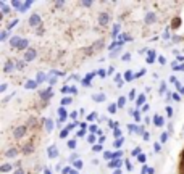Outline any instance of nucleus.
Returning <instances> with one entry per match:
<instances>
[{
    "mask_svg": "<svg viewBox=\"0 0 184 174\" xmlns=\"http://www.w3.org/2000/svg\"><path fill=\"white\" fill-rule=\"evenodd\" d=\"M31 128H29V122H27L26 126H18V128H15L13 129V139L15 140H21L23 137L27 134V130H29Z\"/></svg>",
    "mask_w": 184,
    "mask_h": 174,
    "instance_id": "f257e3e1",
    "label": "nucleus"
},
{
    "mask_svg": "<svg viewBox=\"0 0 184 174\" xmlns=\"http://www.w3.org/2000/svg\"><path fill=\"white\" fill-rule=\"evenodd\" d=\"M36 55H37L36 49H27L26 53H24V60H26V61H33L34 58H36Z\"/></svg>",
    "mask_w": 184,
    "mask_h": 174,
    "instance_id": "f03ea898",
    "label": "nucleus"
},
{
    "mask_svg": "<svg viewBox=\"0 0 184 174\" xmlns=\"http://www.w3.org/2000/svg\"><path fill=\"white\" fill-rule=\"evenodd\" d=\"M99 23H100L102 26H107L110 23V15L107 13V11H103V13H100V16H99Z\"/></svg>",
    "mask_w": 184,
    "mask_h": 174,
    "instance_id": "7ed1b4c3",
    "label": "nucleus"
},
{
    "mask_svg": "<svg viewBox=\"0 0 184 174\" xmlns=\"http://www.w3.org/2000/svg\"><path fill=\"white\" fill-rule=\"evenodd\" d=\"M52 97H53V90L52 89H47V90H44V92H41V100L42 102H47Z\"/></svg>",
    "mask_w": 184,
    "mask_h": 174,
    "instance_id": "20e7f679",
    "label": "nucleus"
},
{
    "mask_svg": "<svg viewBox=\"0 0 184 174\" xmlns=\"http://www.w3.org/2000/svg\"><path fill=\"white\" fill-rule=\"evenodd\" d=\"M179 174H184V148L181 152V155H179Z\"/></svg>",
    "mask_w": 184,
    "mask_h": 174,
    "instance_id": "39448f33",
    "label": "nucleus"
},
{
    "mask_svg": "<svg viewBox=\"0 0 184 174\" xmlns=\"http://www.w3.org/2000/svg\"><path fill=\"white\" fill-rule=\"evenodd\" d=\"M29 24H31V26L41 24V18H39V15H33V16L29 18Z\"/></svg>",
    "mask_w": 184,
    "mask_h": 174,
    "instance_id": "423d86ee",
    "label": "nucleus"
},
{
    "mask_svg": "<svg viewBox=\"0 0 184 174\" xmlns=\"http://www.w3.org/2000/svg\"><path fill=\"white\" fill-rule=\"evenodd\" d=\"M155 19H157L155 13H154V11H149V13H147V16H145V23H147V24H152Z\"/></svg>",
    "mask_w": 184,
    "mask_h": 174,
    "instance_id": "0eeeda50",
    "label": "nucleus"
},
{
    "mask_svg": "<svg viewBox=\"0 0 184 174\" xmlns=\"http://www.w3.org/2000/svg\"><path fill=\"white\" fill-rule=\"evenodd\" d=\"M18 155V148H8V150H7V153H5V156L7 158H15V156H16Z\"/></svg>",
    "mask_w": 184,
    "mask_h": 174,
    "instance_id": "6e6552de",
    "label": "nucleus"
},
{
    "mask_svg": "<svg viewBox=\"0 0 184 174\" xmlns=\"http://www.w3.org/2000/svg\"><path fill=\"white\" fill-rule=\"evenodd\" d=\"M44 124H45V130H47V132L53 130V121H52V119H44Z\"/></svg>",
    "mask_w": 184,
    "mask_h": 174,
    "instance_id": "1a4fd4ad",
    "label": "nucleus"
},
{
    "mask_svg": "<svg viewBox=\"0 0 184 174\" xmlns=\"http://www.w3.org/2000/svg\"><path fill=\"white\" fill-rule=\"evenodd\" d=\"M49 156H50V158H57V156H58V150H57V147H55V145H52V147L49 148Z\"/></svg>",
    "mask_w": 184,
    "mask_h": 174,
    "instance_id": "9d476101",
    "label": "nucleus"
},
{
    "mask_svg": "<svg viewBox=\"0 0 184 174\" xmlns=\"http://www.w3.org/2000/svg\"><path fill=\"white\" fill-rule=\"evenodd\" d=\"M58 113H60V121H65V119H66V116H68L66 110H65V108H60V110H58Z\"/></svg>",
    "mask_w": 184,
    "mask_h": 174,
    "instance_id": "9b49d317",
    "label": "nucleus"
},
{
    "mask_svg": "<svg viewBox=\"0 0 184 174\" xmlns=\"http://www.w3.org/2000/svg\"><path fill=\"white\" fill-rule=\"evenodd\" d=\"M19 42H21V39H19L18 35H15V37H13V39H11V41H10L11 47H18V45H19Z\"/></svg>",
    "mask_w": 184,
    "mask_h": 174,
    "instance_id": "f8f14e48",
    "label": "nucleus"
},
{
    "mask_svg": "<svg viewBox=\"0 0 184 174\" xmlns=\"http://www.w3.org/2000/svg\"><path fill=\"white\" fill-rule=\"evenodd\" d=\"M179 24H181V18H174L173 21H171V27H173V29L179 27Z\"/></svg>",
    "mask_w": 184,
    "mask_h": 174,
    "instance_id": "ddd939ff",
    "label": "nucleus"
},
{
    "mask_svg": "<svg viewBox=\"0 0 184 174\" xmlns=\"http://www.w3.org/2000/svg\"><path fill=\"white\" fill-rule=\"evenodd\" d=\"M154 124L155 126H163V118L162 116H155L154 118Z\"/></svg>",
    "mask_w": 184,
    "mask_h": 174,
    "instance_id": "4468645a",
    "label": "nucleus"
},
{
    "mask_svg": "<svg viewBox=\"0 0 184 174\" xmlns=\"http://www.w3.org/2000/svg\"><path fill=\"white\" fill-rule=\"evenodd\" d=\"M126 105V97H119L118 98V108H123Z\"/></svg>",
    "mask_w": 184,
    "mask_h": 174,
    "instance_id": "2eb2a0df",
    "label": "nucleus"
},
{
    "mask_svg": "<svg viewBox=\"0 0 184 174\" xmlns=\"http://www.w3.org/2000/svg\"><path fill=\"white\" fill-rule=\"evenodd\" d=\"M26 45H27V41H26V39H21V42H19V45L16 47V49L23 50V49H26Z\"/></svg>",
    "mask_w": 184,
    "mask_h": 174,
    "instance_id": "dca6fc26",
    "label": "nucleus"
},
{
    "mask_svg": "<svg viewBox=\"0 0 184 174\" xmlns=\"http://www.w3.org/2000/svg\"><path fill=\"white\" fill-rule=\"evenodd\" d=\"M121 166V160H116V161H110V168H119Z\"/></svg>",
    "mask_w": 184,
    "mask_h": 174,
    "instance_id": "f3484780",
    "label": "nucleus"
},
{
    "mask_svg": "<svg viewBox=\"0 0 184 174\" xmlns=\"http://www.w3.org/2000/svg\"><path fill=\"white\" fill-rule=\"evenodd\" d=\"M92 98H94L95 102H103L105 100V95H103V94H97V95H94Z\"/></svg>",
    "mask_w": 184,
    "mask_h": 174,
    "instance_id": "a211bd4d",
    "label": "nucleus"
},
{
    "mask_svg": "<svg viewBox=\"0 0 184 174\" xmlns=\"http://www.w3.org/2000/svg\"><path fill=\"white\" fill-rule=\"evenodd\" d=\"M144 102H145V95H144V94H141V95L137 97V102H136V103H137V106H141Z\"/></svg>",
    "mask_w": 184,
    "mask_h": 174,
    "instance_id": "6ab92c4d",
    "label": "nucleus"
},
{
    "mask_svg": "<svg viewBox=\"0 0 184 174\" xmlns=\"http://www.w3.org/2000/svg\"><path fill=\"white\" fill-rule=\"evenodd\" d=\"M154 60H155V52H154V50H150V52H149V57H147V63H152Z\"/></svg>",
    "mask_w": 184,
    "mask_h": 174,
    "instance_id": "aec40b11",
    "label": "nucleus"
},
{
    "mask_svg": "<svg viewBox=\"0 0 184 174\" xmlns=\"http://www.w3.org/2000/svg\"><path fill=\"white\" fill-rule=\"evenodd\" d=\"M13 63H11V61H7V65H5V73H10V71L11 69H13Z\"/></svg>",
    "mask_w": 184,
    "mask_h": 174,
    "instance_id": "412c9836",
    "label": "nucleus"
},
{
    "mask_svg": "<svg viewBox=\"0 0 184 174\" xmlns=\"http://www.w3.org/2000/svg\"><path fill=\"white\" fill-rule=\"evenodd\" d=\"M134 77L136 76L131 73V71H126V73H125V79H126V81H131V79H134Z\"/></svg>",
    "mask_w": 184,
    "mask_h": 174,
    "instance_id": "4be33fe9",
    "label": "nucleus"
},
{
    "mask_svg": "<svg viewBox=\"0 0 184 174\" xmlns=\"http://www.w3.org/2000/svg\"><path fill=\"white\" fill-rule=\"evenodd\" d=\"M10 169H11V168H10V164H3L2 168H0V171H2V173H8Z\"/></svg>",
    "mask_w": 184,
    "mask_h": 174,
    "instance_id": "5701e85b",
    "label": "nucleus"
},
{
    "mask_svg": "<svg viewBox=\"0 0 184 174\" xmlns=\"http://www.w3.org/2000/svg\"><path fill=\"white\" fill-rule=\"evenodd\" d=\"M29 7H31V2H26V3H23V5H21V8H19V11H24L26 8H29Z\"/></svg>",
    "mask_w": 184,
    "mask_h": 174,
    "instance_id": "b1692460",
    "label": "nucleus"
},
{
    "mask_svg": "<svg viewBox=\"0 0 184 174\" xmlns=\"http://www.w3.org/2000/svg\"><path fill=\"white\" fill-rule=\"evenodd\" d=\"M116 108H118V105H115V103H113V105H110V106H108V111H110V113H116Z\"/></svg>",
    "mask_w": 184,
    "mask_h": 174,
    "instance_id": "393cba45",
    "label": "nucleus"
},
{
    "mask_svg": "<svg viewBox=\"0 0 184 174\" xmlns=\"http://www.w3.org/2000/svg\"><path fill=\"white\" fill-rule=\"evenodd\" d=\"M74 168H76V169H81V168H82V161H81V160L74 161Z\"/></svg>",
    "mask_w": 184,
    "mask_h": 174,
    "instance_id": "a878e982",
    "label": "nucleus"
},
{
    "mask_svg": "<svg viewBox=\"0 0 184 174\" xmlns=\"http://www.w3.org/2000/svg\"><path fill=\"white\" fill-rule=\"evenodd\" d=\"M70 103H71V98H70V97H65V98L62 100V105H70Z\"/></svg>",
    "mask_w": 184,
    "mask_h": 174,
    "instance_id": "bb28decb",
    "label": "nucleus"
},
{
    "mask_svg": "<svg viewBox=\"0 0 184 174\" xmlns=\"http://www.w3.org/2000/svg\"><path fill=\"white\" fill-rule=\"evenodd\" d=\"M68 132H70V130H68V129H63L62 132H60V137H62V139H65V137L68 136Z\"/></svg>",
    "mask_w": 184,
    "mask_h": 174,
    "instance_id": "cd10ccee",
    "label": "nucleus"
},
{
    "mask_svg": "<svg viewBox=\"0 0 184 174\" xmlns=\"http://www.w3.org/2000/svg\"><path fill=\"white\" fill-rule=\"evenodd\" d=\"M113 136L118 137V139H121V130H119V129H115V130H113Z\"/></svg>",
    "mask_w": 184,
    "mask_h": 174,
    "instance_id": "c85d7f7f",
    "label": "nucleus"
},
{
    "mask_svg": "<svg viewBox=\"0 0 184 174\" xmlns=\"http://www.w3.org/2000/svg\"><path fill=\"white\" fill-rule=\"evenodd\" d=\"M121 144H123V139H116V140L113 142V145H115V147H121Z\"/></svg>",
    "mask_w": 184,
    "mask_h": 174,
    "instance_id": "c756f323",
    "label": "nucleus"
},
{
    "mask_svg": "<svg viewBox=\"0 0 184 174\" xmlns=\"http://www.w3.org/2000/svg\"><path fill=\"white\" fill-rule=\"evenodd\" d=\"M68 147H70L71 150L76 148V140H70V142H68Z\"/></svg>",
    "mask_w": 184,
    "mask_h": 174,
    "instance_id": "7c9ffc66",
    "label": "nucleus"
},
{
    "mask_svg": "<svg viewBox=\"0 0 184 174\" xmlns=\"http://www.w3.org/2000/svg\"><path fill=\"white\" fill-rule=\"evenodd\" d=\"M166 114L168 116H173V108L171 106H166Z\"/></svg>",
    "mask_w": 184,
    "mask_h": 174,
    "instance_id": "2f4dec72",
    "label": "nucleus"
},
{
    "mask_svg": "<svg viewBox=\"0 0 184 174\" xmlns=\"http://www.w3.org/2000/svg\"><path fill=\"white\" fill-rule=\"evenodd\" d=\"M94 76H95V73H89V74H87V76H86V81H89V82H91V81H92V77H94Z\"/></svg>",
    "mask_w": 184,
    "mask_h": 174,
    "instance_id": "473e14b6",
    "label": "nucleus"
},
{
    "mask_svg": "<svg viewBox=\"0 0 184 174\" xmlns=\"http://www.w3.org/2000/svg\"><path fill=\"white\" fill-rule=\"evenodd\" d=\"M133 155H134V156H139V155H141V148H139V147H137V148H134Z\"/></svg>",
    "mask_w": 184,
    "mask_h": 174,
    "instance_id": "72a5a7b5",
    "label": "nucleus"
},
{
    "mask_svg": "<svg viewBox=\"0 0 184 174\" xmlns=\"http://www.w3.org/2000/svg\"><path fill=\"white\" fill-rule=\"evenodd\" d=\"M87 142H89V144H94V142H95V136H94V134H91V136H89V140H87Z\"/></svg>",
    "mask_w": 184,
    "mask_h": 174,
    "instance_id": "f704fd0d",
    "label": "nucleus"
},
{
    "mask_svg": "<svg viewBox=\"0 0 184 174\" xmlns=\"http://www.w3.org/2000/svg\"><path fill=\"white\" fill-rule=\"evenodd\" d=\"M121 155H123V152H121V150H118L116 153H113V158H119Z\"/></svg>",
    "mask_w": 184,
    "mask_h": 174,
    "instance_id": "c9c22d12",
    "label": "nucleus"
},
{
    "mask_svg": "<svg viewBox=\"0 0 184 174\" xmlns=\"http://www.w3.org/2000/svg\"><path fill=\"white\" fill-rule=\"evenodd\" d=\"M16 23H18V19H13V21H11L10 24H8V29H11V27H13L15 24H16Z\"/></svg>",
    "mask_w": 184,
    "mask_h": 174,
    "instance_id": "e433bc0d",
    "label": "nucleus"
},
{
    "mask_svg": "<svg viewBox=\"0 0 184 174\" xmlns=\"http://www.w3.org/2000/svg\"><path fill=\"white\" fill-rule=\"evenodd\" d=\"M103 156H105V158H107V160H110V158H111V156H113V155H111V153H110V152H105V153H103Z\"/></svg>",
    "mask_w": 184,
    "mask_h": 174,
    "instance_id": "4c0bfd02",
    "label": "nucleus"
},
{
    "mask_svg": "<svg viewBox=\"0 0 184 174\" xmlns=\"http://www.w3.org/2000/svg\"><path fill=\"white\" fill-rule=\"evenodd\" d=\"M166 139H168V134L163 132V134H162V142H166Z\"/></svg>",
    "mask_w": 184,
    "mask_h": 174,
    "instance_id": "58836bf2",
    "label": "nucleus"
},
{
    "mask_svg": "<svg viewBox=\"0 0 184 174\" xmlns=\"http://www.w3.org/2000/svg\"><path fill=\"white\" fill-rule=\"evenodd\" d=\"M144 74H145V69H142V71H139L137 74H136V77H141V76H144Z\"/></svg>",
    "mask_w": 184,
    "mask_h": 174,
    "instance_id": "ea45409f",
    "label": "nucleus"
},
{
    "mask_svg": "<svg viewBox=\"0 0 184 174\" xmlns=\"http://www.w3.org/2000/svg\"><path fill=\"white\" fill-rule=\"evenodd\" d=\"M158 61H160V65H165V63H166L165 57H160V58H158Z\"/></svg>",
    "mask_w": 184,
    "mask_h": 174,
    "instance_id": "a19ab883",
    "label": "nucleus"
},
{
    "mask_svg": "<svg viewBox=\"0 0 184 174\" xmlns=\"http://www.w3.org/2000/svg\"><path fill=\"white\" fill-rule=\"evenodd\" d=\"M99 74H100V77H105L107 71H105V69H100V71H99Z\"/></svg>",
    "mask_w": 184,
    "mask_h": 174,
    "instance_id": "79ce46f5",
    "label": "nucleus"
},
{
    "mask_svg": "<svg viewBox=\"0 0 184 174\" xmlns=\"http://www.w3.org/2000/svg\"><path fill=\"white\" fill-rule=\"evenodd\" d=\"M87 119H89V121H92V119H95V113H91V114H89V116H87Z\"/></svg>",
    "mask_w": 184,
    "mask_h": 174,
    "instance_id": "37998d69",
    "label": "nucleus"
},
{
    "mask_svg": "<svg viewBox=\"0 0 184 174\" xmlns=\"http://www.w3.org/2000/svg\"><path fill=\"white\" fill-rule=\"evenodd\" d=\"M128 129H129L131 132H134V130H136V126H134V124H129V126H128Z\"/></svg>",
    "mask_w": 184,
    "mask_h": 174,
    "instance_id": "c03bdc74",
    "label": "nucleus"
},
{
    "mask_svg": "<svg viewBox=\"0 0 184 174\" xmlns=\"http://www.w3.org/2000/svg\"><path fill=\"white\" fill-rule=\"evenodd\" d=\"M118 31H119V26H118V24H115V27H113V34L116 35V32H118Z\"/></svg>",
    "mask_w": 184,
    "mask_h": 174,
    "instance_id": "a18cd8bd",
    "label": "nucleus"
},
{
    "mask_svg": "<svg viewBox=\"0 0 184 174\" xmlns=\"http://www.w3.org/2000/svg\"><path fill=\"white\" fill-rule=\"evenodd\" d=\"M137 158H139V161H141V163H144V161H145V155H139Z\"/></svg>",
    "mask_w": 184,
    "mask_h": 174,
    "instance_id": "49530a36",
    "label": "nucleus"
},
{
    "mask_svg": "<svg viewBox=\"0 0 184 174\" xmlns=\"http://www.w3.org/2000/svg\"><path fill=\"white\" fill-rule=\"evenodd\" d=\"M91 132H97V126H95V124L91 126Z\"/></svg>",
    "mask_w": 184,
    "mask_h": 174,
    "instance_id": "de8ad7c7",
    "label": "nucleus"
},
{
    "mask_svg": "<svg viewBox=\"0 0 184 174\" xmlns=\"http://www.w3.org/2000/svg\"><path fill=\"white\" fill-rule=\"evenodd\" d=\"M129 58H131V55H129V53H125V55H123V60H125V61H126V60H129Z\"/></svg>",
    "mask_w": 184,
    "mask_h": 174,
    "instance_id": "09e8293b",
    "label": "nucleus"
},
{
    "mask_svg": "<svg viewBox=\"0 0 184 174\" xmlns=\"http://www.w3.org/2000/svg\"><path fill=\"white\" fill-rule=\"evenodd\" d=\"M126 168H128V169H129V171H131V169H133V164H131V163H129V160H128V161H126Z\"/></svg>",
    "mask_w": 184,
    "mask_h": 174,
    "instance_id": "8fccbe9b",
    "label": "nucleus"
},
{
    "mask_svg": "<svg viewBox=\"0 0 184 174\" xmlns=\"http://www.w3.org/2000/svg\"><path fill=\"white\" fill-rule=\"evenodd\" d=\"M165 87H166V84H165V82H162V87H160V92H165Z\"/></svg>",
    "mask_w": 184,
    "mask_h": 174,
    "instance_id": "3c124183",
    "label": "nucleus"
},
{
    "mask_svg": "<svg viewBox=\"0 0 184 174\" xmlns=\"http://www.w3.org/2000/svg\"><path fill=\"white\" fill-rule=\"evenodd\" d=\"M134 118H136V121H139V119H141V114L136 111V113H134Z\"/></svg>",
    "mask_w": 184,
    "mask_h": 174,
    "instance_id": "603ef678",
    "label": "nucleus"
},
{
    "mask_svg": "<svg viewBox=\"0 0 184 174\" xmlns=\"http://www.w3.org/2000/svg\"><path fill=\"white\" fill-rule=\"evenodd\" d=\"M5 39H7V32L3 31V32H2V37H0V41H5Z\"/></svg>",
    "mask_w": 184,
    "mask_h": 174,
    "instance_id": "864d4df0",
    "label": "nucleus"
},
{
    "mask_svg": "<svg viewBox=\"0 0 184 174\" xmlns=\"http://www.w3.org/2000/svg\"><path fill=\"white\" fill-rule=\"evenodd\" d=\"M100 150H102L100 145H95V147H94V152H100Z\"/></svg>",
    "mask_w": 184,
    "mask_h": 174,
    "instance_id": "5fc2aeb1",
    "label": "nucleus"
},
{
    "mask_svg": "<svg viewBox=\"0 0 184 174\" xmlns=\"http://www.w3.org/2000/svg\"><path fill=\"white\" fill-rule=\"evenodd\" d=\"M27 87H29V89H33V87H36V82H27Z\"/></svg>",
    "mask_w": 184,
    "mask_h": 174,
    "instance_id": "6e6d98bb",
    "label": "nucleus"
},
{
    "mask_svg": "<svg viewBox=\"0 0 184 174\" xmlns=\"http://www.w3.org/2000/svg\"><path fill=\"white\" fill-rule=\"evenodd\" d=\"M68 90H70V87H66V86H65V87H63V89H62V94H66Z\"/></svg>",
    "mask_w": 184,
    "mask_h": 174,
    "instance_id": "4d7b16f0",
    "label": "nucleus"
},
{
    "mask_svg": "<svg viewBox=\"0 0 184 174\" xmlns=\"http://www.w3.org/2000/svg\"><path fill=\"white\" fill-rule=\"evenodd\" d=\"M44 81V74H39V77H37V82H42Z\"/></svg>",
    "mask_w": 184,
    "mask_h": 174,
    "instance_id": "13d9d810",
    "label": "nucleus"
},
{
    "mask_svg": "<svg viewBox=\"0 0 184 174\" xmlns=\"http://www.w3.org/2000/svg\"><path fill=\"white\" fill-rule=\"evenodd\" d=\"M13 174H24V171H23V169H16V171H15Z\"/></svg>",
    "mask_w": 184,
    "mask_h": 174,
    "instance_id": "bf43d9fd",
    "label": "nucleus"
},
{
    "mask_svg": "<svg viewBox=\"0 0 184 174\" xmlns=\"http://www.w3.org/2000/svg\"><path fill=\"white\" fill-rule=\"evenodd\" d=\"M71 118H73V119H76V118H78V111H74V113H71Z\"/></svg>",
    "mask_w": 184,
    "mask_h": 174,
    "instance_id": "052dcab7",
    "label": "nucleus"
},
{
    "mask_svg": "<svg viewBox=\"0 0 184 174\" xmlns=\"http://www.w3.org/2000/svg\"><path fill=\"white\" fill-rule=\"evenodd\" d=\"M173 98H174L176 102H179V100H181V98H179V95H178V94H174V95H173Z\"/></svg>",
    "mask_w": 184,
    "mask_h": 174,
    "instance_id": "680f3d73",
    "label": "nucleus"
},
{
    "mask_svg": "<svg viewBox=\"0 0 184 174\" xmlns=\"http://www.w3.org/2000/svg\"><path fill=\"white\" fill-rule=\"evenodd\" d=\"M154 150H155V152H160V145H158V144H155V147H154Z\"/></svg>",
    "mask_w": 184,
    "mask_h": 174,
    "instance_id": "e2e57ef3",
    "label": "nucleus"
},
{
    "mask_svg": "<svg viewBox=\"0 0 184 174\" xmlns=\"http://www.w3.org/2000/svg\"><path fill=\"white\" fill-rule=\"evenodd\" d=\"M68 173H71L70 168H65V169H63V174H68Z\"/></svg>",
    "mask_w": 184,
    "mask_h": 174,
    "instance_id": "0e129e2a",
    "label": "nucleus"
},
{
    "mask_svg": "<svg viewBox=\"0 0 184 174\" xmlns=\"http://www.w3.org/2000/svg\"><path fill=\"white\" fill-rule=\"evenodd\" d=\"M113 174H121V171H119V169H115V173Z\"/></svg>",
    "mask_w": 184,
    "mask_h": 174,
    "instance_id": "69168bd1",
    "label": "nucleus"
},
{
    "mask_svg": "<svg viewBox=\"0 0 184 174\" xmlns=\"http://www.w3.org/2000/svg\"><path fill=\"white\" fill-rule=\"evenodd\" d=\"M70 174H78V173H76V171H71V173H70Z\"/></svg>",
    "mask_w": 184,
    "mask_h": 174,
    "instance_id": "338daca9",
    "label": "nucleus"
}]
</instances>
